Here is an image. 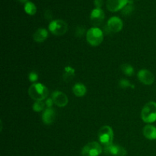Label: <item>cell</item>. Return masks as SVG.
<instances>
[{
    "mask_svg": "<svg viewBox=\"0 0 156 156\" xmlns=\"http://www.w3.org/2000/svg\"><path fill=\"white\" fill-rule=\"evenodd\" d=\"M48 92L49 91L47 87L41 83L32 84L28 88L29 96L35 101L47 99Z\"/></svg>",
    "mask_w": 156,
    "mask_h": 156,
    "instance_id": "cell-1",
    "label": "cell"
},
{
    "mask_svg": "<svg viewBox=\"0 0 156 156\" xmlns=\"http://www.w3.org/2000/svg\"><path fill=\"white\" fill-rule=\"evenodd\" d=\"M141 117L146 123L156 121V102L149 101L144 105L141 111Z\"/></svg>",
    "mask_w": 156,
    "mask_h": 156,
    "instance_id": "cell-2",
    "label": "cell"
},
{
    "mask_svg": "<svg viewBox=\"0 0 156 156\" xmlns=\"http://www.w3.org/2000/svg\"><path fill=\"white\" fill-rule=\"evenodd\" d=\"M86 40L92 47L99 46L104 40L103 31L98 27H91L86 32Z\"/></svg>",
    "mask_w": 156,
    "mask_h": 156,
    "instance_id": "cell-3",
    "label": "cell"
},
{
    "mask_svg": "<svg viewBox=\"0 0 156 156\" xmlns=\"http://www.w3.org/2000/svg\"><path fill=\"white\" fill-rule=\"evenodd\" d=\"M99 142L104 146L112 144L114 140V131L109 126H104L99 129L98 133Z\"/></svg>",
    "mask_w": 156,
    "mask_h": 156,
    "instance_id": "cell-4",
    "label": "cell"
},
{
    "mask_svg": "<svg viewBox=\"0 0 156 156\" xmlns=\"http://www.w3.org/2000/svg\"><path fill=\"white\" fill-rule=\"evenodd\" d=\"M48 29L53 34L56 36H62L68 30V24L63 20H53L49 24Z\"/></svg>",
    "mask_w": 156,
    "mask_h": 156,
    "instance_id": "cell-5",
    "label": "cell"
},
{
    "mask_svg": "<svg viewBox=\"0 0 156 156\" xmlns=\"http://www.w3.org/2000/svg\"><path fill=\"white\" fill-rule=\"evenodd\" d=\"M103 151L101 146L98 142H91L85 145L82 150V156H98Z\"/></svg>",
    "mask_w": 156,
    "mask_h": 156,
    "instance_id": "cell-6",
    "label": "cell"
},
{
    "mask_svg": "<svg viewBox=\"0 0 156 156\" xmlns=\"http://www.w3.org/2000/svg\"><path fill=\"white\" fill-rule=\"evenodd\" d=\"M123 23L121 18L117 16H113L108 21L107 23V28L109 32L117 33L123 29Z\"/></svg>",
    "mask_w": 156,
    "mask_h": 156,
    "instance_id": "cell-7",
    "label": "cell"
},
{
    "mask_svg": "<svg viewBox=\"0 0 156 156\" xmlns=\"http://www.w3.org/2000/svg\"><path fill=\"white\" fill-rule=\"evenodd\" d=\"M104 151L107 155H112V156H126V150L119 145L111 144L109 146H105Z\"/></svg>",
    "mask_w": 156,
    "mask_h": 156,
    "instance_id": "cell-8",
    "label": "cell"
},
{
    "mask_svg": "<svg viewBox=\"0 0 156 156\" xmlns=\"http://www.w3.org/2000/svg\"><path fill=\"white\" fill-rule=\"evenodd\" d=\"M137 78L141 83L150 85L155 81V76L148 69H141L137 73Z\"/></svg>",
    "mask_w": 156,
    "mask_h": 156,
    "instance_id": "cell-9",
    "label": "cell"
},
{
    "mask_svg": "<svg viewBox=\"0 0 156 156\" xmlns=\"http://www.w3.org/2000/svg\"><path fill=\"white\" fill-rule=\"evenodd\" d=\"M129 2V0H107L106 6L108 10L116 12L122 10Z\"/></svg>",
    "mask_w": 156,
    "mask_h": 156,
    "instance_id": "cell-10",
    "label": "cell"
},
{
    "mask_svg": "<svg viewBox=\"0 0 156 156\" xmlns=\"http://www.w3.org/2000/svg\"><path fill=\"white\" fill-rule=\"evenodd\" d=\"M105 12L101 9L95 8L93 9L90 15V20L94 27H97L98 25H100L103 21L105 20Z\"/></svg>",
    "mask_w": 156,
    "mask_h": 156,
    "instance_id": "cell-11",
    "label": "cell"
},
{
    "mask_svg": "<svg viewBox=\"0 0 156 156\" xmlns=\"http://www.w3.org/2000/svg\"><path fill=\"white\" fill-rule=\"evenodd\" d=\"M52 99L55 105L60 108L66 106L69 102V99L65 93L60 91H55L52 93Z\"/></svg>",
    "mask_w": 156,
    "mask_h": 156,
    "instance_id": "cell-12",
    "label": "cell"
},
{
    "mask_svg": "<svg viewBox=\"0 0 156 156\" xmlns=\"http://www.w3.org/2000/svg\"><path fill=\"white\" fill-rule=\"evenodd\" d=\"M42 121L44 124L50 125L54 122L55 118H56V111L52 108H47L42 113Z\"/></svg>",
    "mask_w": 156,
    "mask_h": 156,
    "instance_id": "cell-13",
    "label": "cell"
},
{
    "mask_svg": "<svg viewBox=\"0 0 156 156\" xmlns=\"http://www.w3.org/2000/svg\"><path fill=\"white\" fill-rule=\"evenodd\" d=\"M143 135L149 140H156V126L153 125L148 124L143 128Z\"/></svg>",
    "mask_w": 156,
    "mask_h": 156,
    "instance_id": "cell-14",
    "label": "cell"
},
{
    "mask_svg": "<svg viewBox=\"0 0 156 156\" xmlns=\"http://www.w3.org/2000/svg\"><path fill=\"white\" fill-rule=\"evenodd\" d=\"M47 37H48V30L43 27L37 29L33 35L34 40L37 43H43L47 39Z\"/></svg>",
    "mask_w": 156,
    "mask_h": 156,
    "instance_id": "cell-15",
    "label": "cell"
},
{
    "mask_svg": "<svg viewBox=\"0 0 156 156\" xmlns=\"http://www.w3.org/2000/svg\"><path fill=\"white\" fill-rule=\"evenodd\" d=\"M73 92L76 97H83L87 92V88L83 83L78 82L73 87Z\"/></svg>",
    "mask_w": 156,
    "mask_h": 156,
    "instance_id": "cell-16",
    "label": "cell"
},
{
    "mask_svg": "<svg viewBox=\"0 0 156 156\" xmlns=\"http://www.w3.org/2000/svg\"><path fill=\"white\" fill-rule=\"evenodd\" d=\"M76 76V70L70 66H67L64 68L62 79L65 82H70Z\"/></svg>",
    "mask_w": 156,
    "mask_h": 156,
    "instance_id": "cell-17",
    "label": "cell"
},
{
    "mask_svg": "<svg viewBox=\"0 0 156 156\" xmlns=\"http://www.w3.org/2000/svg\"><path fill=\"white\" fill-rule=\"evenodd\" d=\"M24 12L29 15H34L37 12V7L31 2H27L24 4Z\"/></svg>",
    "mask_w": 156,
    "mask_h": 156,
    "instance_id": "cell-18",
    "label": "cell"
},
{
    "mask_svg": "<svg viewBox=\"0 0 156 156\" xmlns=\"http://www.w3.org/2000/svg\"><path fill=\"white\" fill-rule=\"evenodd\" d=\"M120 69H121L122 72L124 75L127 76H132L134 74V68L130 65V64L125 63L123 64V65L120 66Z\"/></svg>",
    "mask_w": 156,
    "mask_h": 156,
    "instance_id": "cell-19",
    "label": "cell"
},
{
    "mask_svg": "<svg viewBox=\"0 0 156 156\" xmlns=\"http://www.w3.org/2000/svg\"><path fill=\"white\" fill-rule=\"evenodd\" d=\"M45 107V102H43V101H36L34 103L32 108H33L34 111H35V112H41V111H44L46 109Z\"/></svg>",
    "mask_w": 156,
    "mask_h": 156,
    "instance_id": "cell-20",
    "label": "cell"
},
{
    "mask_svg": "<svg viewBox=\"0 0 156 156\" xmlns=\"http://www.w3.org/2000/svg\"><path fill=\"white\" fill-rule=\"evenodd\" d=\"M119 87L121 88H123V89H126V88H134L135 86L129 82V80L127 79H122L119 81Z\"/></svg>",
    "mask_w": 156,
    "mask_h": 156,
    "instance_id": "cell-21",
    "label": "cell"
},
{
    "mask_svg": "<svg viewBox=\"0 0 156 156\" xmlns=\"http://www.w3.org/2000/svg\"><path fill=\"white\" fill-rule=\"evenodd\" d=\"M133 9L134 8L133 6V2L131 1H129L128 4L122 9V14H123V15H129L132 13Z\"/></svg>",
    "mask_w": 156,
    "mask_h": 156,
    "instance_id": "cell-22",
    "label": "cell"
},
{
    "mask_svg": "<svg viewBox=\"0 0 156 156\" xmlns=\"http://www.w3.org/2000/svg\"><path fill=\"white\" fill-rule=\"evenodd\" d=\"M38 74L36 72H31L28 75V79L31 82H36L38 80Z\"/></svg>",
    "mask_w": 156,
    "mask_h": 156,
    "instance_id": "cell-23",
    "label": "cell"
},
{
    "mask_svg": "<svg viewBox=\"0 0 156 156\" xmlns=\"http://www.w3.org/2000/svg\"><path fill=\"white\" fill-rule=\"evenodd\" d=\"M45 105L46 107L48 108H50L53 107V105H54V102H53V100L52 99V98H47L46 99V101H45Z\"/></svg>",
    "mask_w": 156,
    "mask_h": 156,
    "instance_id": "cell-24",
    "label": "cell"
},
{
    "mask_svg": "<svg viewBox=\"0 0 156 156\" xmlns=\"http://www.w3.org/2000/svg\"><path fill=\"white\" fill-rule=\"evenodd\" d=\"M94 4L95 5V8L101 9L104 4V0H94Z\"/></svg>",
    "mask_w": 156,
    "mask_h": 156,
    "instance_id": "cell-25",
    "label": "cell"
},
{
    "mask_svg": "<svg viewBox=\"0 0 156 156\" xmlns=\"http://www.w3.org/2000/svg\"><path fill=\"white\" fill-rule=\"evenodd\" d=\"M84 33H85V30H84L83 27H79V28L76 30V35L77 37H82V35L84 34Z\"/></svg>",
    "mask_w": 156,
    "mask_h": 156,
    "instance_id": "cell-26",
    "label": "cell"
},
{
    "mask_svg": "<svg viewBox=\"0 0 156 156\" xmlns=\"http://www.w3.org/2000/svg\"><path fill=\"white\" fill-rule=\"evenodd\" d=\"M44 17H45L47 19H51L52 18V12L50 10H47L44 13Z\"/></svg>",
    "mask_w": 156,
    "mask_h": 156,
    "instance_id": "cell-27",
    "label": "cell"
},
{
    "mask_svg": "<svg viewBox=\"0 0 156 156\" xmlns=\"http://www.w3.org/2000/svg\"><path fill=\"white\" fill-rule=\"evenodd\" d=\"M18 2H19L21 3H27V2H29L28 0H17Z\"/></svg>",
    "mask_w": 156,
    "mask_h": 156,
    "instance_id": "cell-28",
    "label": "cell"
}]
</instances>
